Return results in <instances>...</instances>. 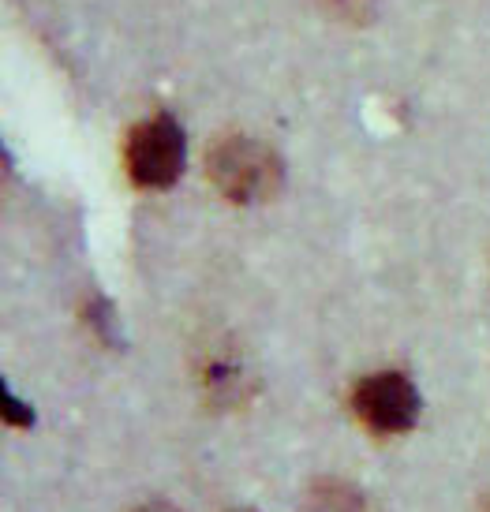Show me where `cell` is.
I'll return each instance as SVG.
<instances>
[{
  "label": "cell",
  "instance_id": "cell-1",
  "mask_svg": "<svg viewBox=\"0 0 490 512\" xmlns=\"http://www.w3.org/2000/svg\"><path fill=\"white\" fill-rule=\"evenodd\" d=\"M206 172H210L217 191L236 206H255V202L274 199L281 191V180H285L281 154L259 139H247V135L221 139L206 157Z\"/></svg>",
  "mask_w": 490,
  "mask_h": 512
},
{
  "label": "cell",
  "instance_id": "cell-2",
  "mask_svg": "<svg viewBox=\"0 0 490 512\" xmlns=\"http://www.w3.org/2000/svg\"><path fill=\"white\" fill-rule=\"evenodd\" d=\"M188 161V139L184 128L169 113L143 120L128 139V176L139 187L161 191L173 187Z\"/></svg>",
  "mask_w": 490,
  "mask_h": 512
},
{
  "label": "cell",
  "instance_id": "cell-3",
  "mask_svg": "<svg viewBox=\"0 0 490 512\" xmlns=\"http://www.w3.org/2000/svg\"><path fill=\"white\" fill-rule=\"evenodd\" d=\"M352 408H356L363 427H371L375 434H404V430L416 427L423 404H419V389L408 374L378 370L356 385Z\"/></svg>",
  "mask_w": 490,
  "mask_h": 512
},
{
  "label": "cell",
  "instance_id": "cell-4",
  "mask_svg": "<svg viewBox=\"0 0 490 512\" xmlns=\"http://www.w3.org/2000/svg\"><path fill=\"white\" fill-rule=\"evenodd\" d=\"M311 512H367V501L352 483L345 479H318L307 494Z\"/></svg>",
  "mask_w": 490,
  "mask_h": 512
},
{
  "label": "cell",
  "instance_id": "cell-5",
  "mask_svg": "<svg viewBox=\"0 0 490 512\" xmlns=\"http://www.w3.org/2000/svg\"><path fill=\"white\" fill-rule=\"evenodd\" d=\"M0 408H4V419H8L12 427H30V419H34V412L15 397L8 385H4V393H0Z\"/></svg>",
  "mask_w": 490,
  "mask_h": 512
},
{
  "label": "cell",
  "instance_id": "cell-6",
  "mask_svg": "<svg viewBox=\"0 0 490 512\" xmlns=\"http://www.w3.org/2000/svg\"><path fill=\"white\" fill-rule=\"evenodd\" d=\"M330 8L337 12H363V8H371V0H326Z\"/></svg>",
  "mask_w": 490,
  "mask_h": 512
},
{
  "label": "cell",
  "instance_id": "cell-7",
  "mask_svg": "<svg viewBox=\"0 0 490 512\" xmlns=\"http://www.w3.org/2000/svg\"><path fill=\"white\" fill-rule=\"evenodd\" d=\"M139 512H176V509H169V505H146V509H139Z\"/></svg>",
  "mask_w": 490,
  "mask_h": 512
},
{
  "label": "cell",
  "instance_id": "cell-8",
  "mask_svg": "<svg viewBox=\"0 0 490 512\" xmlns=\"http://www.w3.org/2000/svg\"><path fill=\"white\" fill-rule=\"evenodd\" d=\"M236 512H255V509H236Z\"/></svg>",
  "mask_w": 490,
  "mask_h": 512
},
{
  "label": "cell",
  "instance_id": "cell-9",
  "mask_svg": "<svg viewBox=\"0 0 490 512\" xmlns=\"http://www.w3.org/2000/svg\"><path fill=\"white\" fill-rule=\"evenodd\" d=\"M487 512H490V501H487Z\"/></svg>",
  "mask_w": 490,
  "mask_h": 512
}]
</instances>
